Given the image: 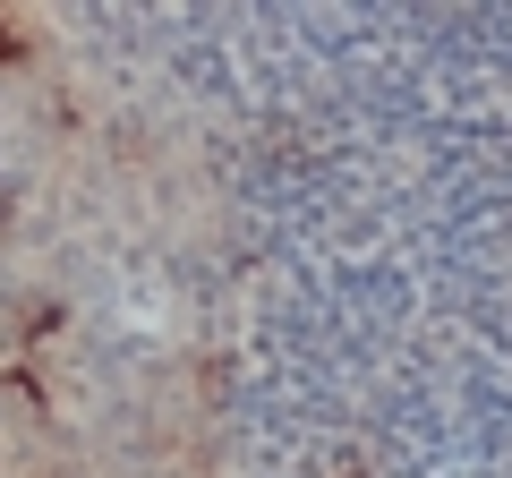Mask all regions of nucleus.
<instances>
[{"label": "nucleus", "mask_w": 512, "mask_h": 478, "mask_svg": "<svg viewBox=\"0 0 512 478\" xmlns=\"http://www.w3.org/2000/svg\"><path fill=\"white\" fill-rule=\"evenodd\" d=\"M0 52H18V35H9V26H0Z\"/></svg>", "instance_id": "nucleus-1"}]
</instances>
